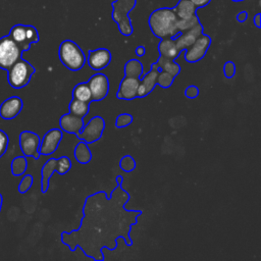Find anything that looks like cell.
Instances as JSON below:
<instances>
[{
	"mask_svg": "<svg viewBox=\"0 0 261 261\" xmlns=\"http://www.w3.org/2000/svg\"><path fill=\"white\" fill-rule=\"evenodd\" d=\"M117 186L110 197L104 191L88 196L83 207L84 217L79 229L62 231L61 242L70 251L82 249L86 256L95 261L105 260L103 249L113 251L117 247V239L122 238L127 247L133 245L129 232L138 223L142 210H127L124 205L129 194L122 189V175L116 176Z\"/></svg>",
	"mask_w": 261,
	"mask_h": 261,
	"instance_id": "1",
	"label": "cell"
},
{
	"mask_svg": "<svg viewBox=\"0 0 261 261\" xmlns=\"http://www.w3.org/2000/svg\"><path fill=\"white\" fill-rule=\"evenodd\" d=\"M177 19L173 8L161 7L150 14L148 23L153 35L159 39L175 38L179 34Z\"/></svg>",
	"mask_w": 261,
	"mask_h": 261,
	"instance_id": "2",
	"label": "cell"
},
{
	"mask_svg": "<svg viewBox=\"0 0 261 261\" xmlns=\"http://www.w3.org/2000/svg\"><path fill=\"white\" fill-rule=\"evenodd\" d=\"M58 56L61 63L72 71L82 69L86 63V55L84 51L71 40H64L61 42L58 50Z\"/></svg>",
	"mask_w": 261,
	"mask_h": 261,
	"instance_id": "3",
	"label": "cell"
},
{
	"mask_svg": "<svg viewBox=\"0 0 261 261\" xmlns=\"http://www.w3.org/2000/svg\"><path fill=\"white\" fill-rule=\"evenodd\" d=\"M137 0H115L111 3L112 19L117 23L118 30L123 36H130L134 32L128 13L135 8Z\"/></svg>",
	"mask_w": 261,
	"mask_h": 261,
	"instance_id": "4",
	"label": "cell"
},
{
	"mask_svg": "<svg viewBox=\"0 0 261 261\" xmlns=\"http://www.w3.org/2000/svg\"><path fill=\"white\" fill-rule=\"evenodd\" d=\"M6 71L8 84L14 89H21L30 83L36 69L30 62L20 58Z\"/></svg>",
	"mask_w": 261,
	"mask_h": 261,
	"instance_id": "5",
	"label": "cell"
},
{
	"mask_svg": "<svg viewBox=\"0 0 261 261\" xmlns=\"http://www.w3.org/2000/svg\"><path fill=\"white\" fill-rule=\"evenodd\" d=\"M71 168V161L67 156H61L59 158H50L43 165L41 170V191L46 193L49 189V180L54 172L58 174H66Z\"/></svg>",
	"mask_w": 261,
	"mask_h": 261,
	"instance_id": "6",
	"label": "cell"
},
{
	"mask_svg": "<svg viewBox=\"0 0 261 261\" xmlns=\"http://www.w3.org/2000/svg\"><path fill=\"white\" fill-rule=\"evenodd\" d=\"M8 36L24 52L30 50L31 45L39 42V33L37 29L30 24H15L10 29Z\"/></svg>",
	"mask_w": 261,
	"mask_h": 261,
	"instance_id": "7",
	"label": "cell"
},
{
	"mask_svg": "<svg viewBox=\"0 0 261 261\" xmlns=\"http://www.w3.org/2000/svg\"><path fill=\"white\" fill-rule=\"evenodd\" d=\"M23 51L7 35L0 38V68L8 70L22 56Z\"/></svg>",
	"mask_w": 261,
	"mask_h": 261,
	"instance_id": "8",
	"label": "cell"
},
{
	"mask_svg": "<svg viewBox=\"0 0 261 261\" xmlns=\"http://www.w3.org/2000/svg\"><path fill=\"white\" fill-rule=\"evenodd\" d=\"M104 128H105L104 118L101 116H94L89 120L87 124L84 125L81 132L75 134V136L76 138L86 142L87 144H91L101 139Z\"/></svg>",
	"mask_w": 261,
	"mask_h": 261,
	"instance_id": "9",
	"label": "cell"
},
{
	"mask_svg": "<svg viewBox=\"0 0 261 261\" xmlns=\"http://www.w3.org/2000/svg\"><path fill=\"white\" fill-rule=\"evenodd\" d=\"M210 44L211 38L208 35L202 33L190 47L184 50L186 61L190 63L200 61L206 55Z\"/></svg>",
	"mask_w": 261,
	"mask_h": 261,
	"instance_id": "10",
	"label": "cell"
},
{
	"mask_svg": "<svg viewBox=\"0 0 261 261\" xmlns=\"http://www.w3.org/2000/svg\"><path fill=\"white\" fill-rule=\"evenodd\" d=\"M19 148L22 155L25 157H33L34 159H39V146L41 139L40 137L31 130H23L19 134Z\"/></svg>",
	"mask_w": 261,
	"mask_h": 261,
	"instance_id": "11",
	"label": "cell"
},
{
	"mask_svg": "<svg viewBox=\"0 0 261 261\" xmlns=\"http://www.w3.org/2000/svg\"><path fill=\"white\" fill-rule=\"evenodd\" d=\"M87 84L92 94V101H101L108 95L109 80L105 74L96 73L89 79Z\"/></svg>",
	"mask_w": 261,
	"mask_h": 261,
	"instance_id": "12",
	"label": "cell"
},
{
	"mask_svg": "<svg viewBox=\"0 0 261 261\" xmlns=\"http://www.w3.org/2000/svg\"><path fill=\"white\" fill-rule=\"evenodd\" d=\"M61 139H62L61 128L55 127L48 130L40 142V146H39L40 155L48 156L53 154L57 150L61 142Z\"/></svg>",
	"mask_w": 261,
	"mask_h": 261,
	"instance_id": "13",
	"label": "cell"
},
{
	"mask_svg": "<svg viewBox=\"0 0 261 261\" xmlns=\"http://www.w3.org/2000/svg\"><path fill=\"white\" fill-rule=\"evenodd\" d=\"M89 66L94 70H101L109 65L111 61V53L106 48H98L90 50L86 57Z\"/></svg>",
	"mask_w": 261,
	"mask_h": 261,
	"instance_id": "14",
	"label": "cell"
},
{
	"mask_svg": "<svg viewBox=\"0 0 261 261\" xmlns=\"http://www.w3.org/2000/svg\"><path fill=\"white\" fill-rule=\"evenodd\" d=\"M140 79L124 76L119 84L118 91L116 93L117 99L120 100H133L138 97V88Z\"/></svg>",
	"mask_w": 261,
	"mask_h": 261,
	"instance_id": "15",
	"label": "cell"
},
{
	"mask_svg": "<svg viewBox=\"0 0 261 261\" xmlns=\"http://www.w3.org/2000/svg\"><path fill=\"white\" fill-rule=\"evenodd\" d=\"M23 102L18 96H11L0 105V117L3 119H13L22 110Z\"/></svg>",
	"mask_w": 261,
	"mask_h": 261,
	"instance_id": "16",
	"label": "cell"
},
{
	"mask_svg": "<svg viewBox=\"0 0 261 261\" xmlns=\"http://www.w3.org/2000/svg\"><path fill=\"white\" fill-rule=\"evenodd\" d=\"M202 33H203V27H202L201 22H198L193 28L179 33L173 39L175 41V44H176L178 50L184 51L188 47H190Z\"/></svg>",
	"mask_w": 261,
	"mask_h": 261,
	"instance_id": "17",
	"label": "cell"
},
{
	"mask_svg": "<svg viewBox=\"0 0 261 261\" xmlns=\"http://www.w3.org/2000/svg\"><path fill=\"white\" fill-rule=\"evenodd\" d=\"M160 69L157 66L156 63H153L151 65V69L149 72L142 79L140 80L139 88H138V97L143 98L147 95H149L157 85V76L159 73Z\"/></svg>",
	"mask_w": 261,
	"mask_h": 261,
	"instance_id": "18",
	"label": "cell"
},
{
	"mask_svg": "<svg viewBox=\"0 0 261 261\" xmlns=\"http://www.w3.org/2000/svg\"><path fill=\"white\" fill-rule=\"evenodd\" d=\"M59 125L61 130H64L68 134H76L81 132V129L84 127L85 122L84 118L75 116L71 113L63 114L59 119Z\"/></svg>",
	"mask_w": 261,
	"mask_h": 261,
	"instance_id": "19",
	"label": "cell"
},
{
	"mask_svg": "<svg viewBox=\"0 0 261 261\" xmlns=\"http://www.w3.org/2000/svg\"><path fill=\"white\" fill-rule=\"evenodd\" d=\"M158 51L161 57L171 59V60H175V58L181 52L178 50L173 38L161 39L158 45Z\"/></svg>",
	"mask_w": 261,
	"mask_h": 261,
	"instance_id": "20",
	"label": "cell"
},
{
	"mask_svg": "<svg viewBox=\"0 0 261 261\" xmlns=\"http://www.w3.org/2000/svg\"><path fill=\"white\" fill-rule=\"evenodd\" d=\"M196 10L197 7L191 0H179L173 8V11L179 19L191 17L192 15L196 14Z\"/></svg>",
	"mask_w": 261,
	"mask_h": 261,
	"instance_id": "21",
	"label": "cell"
},
{
	"mask_svg": "<svg viewBox=\"0 0 261 261\" xmlns=\"http://www.w3.org/2000/svg\"><path fill=\"white\" fill-rule=\"evenodd\" d=\"M74 158L81 164H87L92 159V152L88 147V144L84 141H80L74 148Z\"/></svg>",
	"mask_w": 261,
	"mask_h": 261,
	"instance_id": "22",
	"label": "cell"
},
{
	"mask_svg": "<svg viewBox=\"0 0 261 261\" xmlns=\"http://www.w3.org/2000/svg\"><path fill=\"white\" fill-rule=\"evenodd\" d=\"M90 110V103L72 98L69 103V113L84 118Z\"/></svg>",
	"mask_w": 261,
	"mask_h": 261,
	"instance_id": "23",
	"label": "cell"
},
{
	"mask_svg": "<svg viewBox=\"0 0 261 261\" xmlns=\"http://www.w3.org/2000/svg\"><path fill=\"white\" fill-rule=\"evenodd\" d=\"M143 64L138 59H129L124 64V74L125 76L141 79L143 75Z\"/></svg>",
	"mask_w": 261,
	"mask_h": 261,
	"instance_id": "24",
	"label": "cell"
},
{
	"mask_svg": "<svg viewBox=\"0 0 261 261\" xmlns=\"http://www.w3.org/2000/svg\"><path fill=\"white\" fill-rule=\"evenodd\" d=\"M155 63L157 64V66L159 67L160 70L167 71V72L171 73L174 77L180 72V66L177 63H175L174 60L159 56L157 62H155Z\"/></svg>",
	"mask_w": 261,
	"mask_h": 261,
	"instance_id": "25",
	"label": "cell"
},
{
	"mask_svg": "<svg viewBox=\"0 0 261 261\" xmlns=\"http://www.w3.org/2000/svg\"><path fill=\"white\" fill-rule=\"evenodd\" d=\"M72 98L85 101L88 103L92 102V94L87 83H80L74 86L72 90Z\"/></svg>",
	"mask_w": 261,
	"mask_h": 261,
	"instance_id": "26",
	"label": "cell"
},
{
	"mask_svg": "<svg viewBox=\"0 0 261 261\" xmlns=\"http://www.w3.org/2000/svg\"><path fill=\"white\" fill-rule=\"evenodd\" d=\"M28 168V160L25 156H17L11 162V173L14 176H19L25 172Z\"/></svg>",
	"mask_w": 261,
	"mask_h": 261,
	"instance_id": "27",
	"label": "cell"
},
{
	"mask_svg": "<svg viewBox=\"0 0 261 261\" xmlns=\"http://www.w3.org/2000/svg\"><path fill=\"white\" fill-rule=\"evenodd\" d=\"M198 22H200L199 20V17L197 14H194L192 15L191 17H188V18H184V19H177V29H178V32L181 33V32H185L191 28H193L194 25H196Z\"/></svg>",
	"mask_w": 261,
	"mask_h": 261,
	"instance_id": "28",
	"label": "cell"
},
{
	"mask_svg": "<svg viewBox=\"0 0 261 261\" xmlns=\"http://www.w3.org/2000/svg\"><path fill=\"white\" fill-rule=\"evenodd\" d=\"M174 81V76L164 70H160L157 76V85H159L161 88H169Z\"/></svg>",
	"mask_w": 261,
	"mask_h": 261,
	"instance_id": "29",
	"label": "cell"
},
{
	"mask_svg": "<svg viewBox=\"0 0 261 261\" xmlns=\"http://www.w3.org/2000/svg\"><path fill=\"white\" fill-rule=\"evenodd\" d=\"M119 167L125 172H130L136 168V161L130 155H125L120 159Z\"/></svg>",
	"mask_w": 261,
	"mask_h": 261,
	"instance_id": "30",
	"label": "cell"
},
{
	"mask_svg": "<svg viewBox=\"0 0 261 261\" xmlns=\"http://www.w3.org/2000/svg\"><path fill=\"white\" fill-rule=\"evenodd\" d=\"M33 181H34V178L31 174H25L22 179L20 180L19 185H18V192L20 194H24L27 193L33 186Z\"/></svg>",
	"mask_w": 261,
	"mask_h": 261,
	"instance_id": "31",
	"label": "cell"
},
{
	"mask_svg": "<svg viewBox=\"0 0 261 261\" xmlns=\"http://www.w3.org/2000/svg\"><path fill=\"white\" fill-rule=\"evenodd\" d=\"M132 122H133V116L128 113H122L116 117L115 126L116 127H125V126L129 125Z\"/></svg>",
	"mask_w": 261,
	"mask_h": 261,
	"instance_id": "32",
	"label": "cell"
},
{
	"mask_svg": "<svg viewBox=\"0 0 261 261\" xmlns=\"http://www.w3.org/2000/svg\"><path fill=\"white\" fill-rule=\"evenodd\" d=\"M8 143H9V138L7 134L0 129V158L6 153L7 148H8Z\"/></svg>",
	"mask_w": 261,
	"mask_h": 261,
	"instance_id": "33",
	"label": "cell"
},
{
	"mask_svg": "<svg viewBox=\"0 0 261 261\" xmlns=\"http://www.w3.org/2000/svg\"><path fill=\"white\" fill-rule=\"evenodd\" d=\"M223 72L227 79H231L236 73V65L232 61H226L223 65Z\"/></svg>",
	"mask_w": 261,
	"mask_h": 261,
	"instance_id": "34",
	"label": "cell"
},
{
	"mask_svg": "<svg viewBox=\"0 0 261 261\" xmlns=\"http://www.w3.org/2000/svg\"><path fill=\"white\" fill-rule=\"evenodd\" d=\"M198 95H199V88L195 85H191V86L187 87L185 90V96L187 98L194 99V98L198 97Z\"/></svg>",
	"mask_w": 261,
	"mask_h": 261,
	"instance_id": "35",
	"label": "cell"
},
{
	"mask_svg": "<svg viewBox=\"0 0 261 261\" xmlns=\"http://www.w3.org/2000/svg\"><path fill=\"white\" fill-rule=\"evenodd\" d=\"M191 1L194 3V5L197 8H200V7H204V6L208 5L211 0H191Z\"/></svg>",
	"mask_w": 261,
	"mask_h": 261,
	"instance_id": "36",
	"label": "cell"
},
{
	"mask_svg": "<svg viewBox=\"0 0 261 261\" xmlns=\"http://www.w3.org/2000/svg\"><path fill=\"white\" fill-rule=\"evenodd\" d=\"M248 18V12L247 11H241L238 15H237V19L239 22H244L246 21Z\"/></svg>",
	"mask_w": 261,
	"mask_h": 261,
	"instance_id": "37",
	"label": "cell"
},
{
	"mask_svg": "<svg viewBox=\"0 0 261 261\" xmlns=\"http://www.w3.org/2000/svg\"><path fill=\"white\" fill-rule=\"evenodd\" d=\"M146 53V49L144 46H138L136 48V55L137 56H144Z\"/></svg>",
	"mask_w": 261,
	"mask_h": 261,
	"instance_id": "38",
	"label": "cell"
},
{
	"mask_svg": "<svg viewBox=\"0 0 261 261\" xmlns=\"http://www.w3.org/2000/svg\"><path fill=\"white\" fill-rule=\"evenodd\" d=\"M254 24H255L257 28H261V14H260V13H257V14L254 16Z\"/></svg>",
	"mask_w": 261,
	"mask_h": 261,
	"instance_id": "39",
	"label": "cell"
},
{
	"mask_svg": "<svg viewBox=\"0 0 261 261\" xmlns=\"http://www.w3.org/2000/svg\"><path fill=\"white\" fill-rule=\"evenodd\" d=\"M231 1H233V2H240V1H244V0H231Z\"/></svg>",
	"mask_w": 261,
	"mask_h": 261,
	"instance_id": "40",
	"label": "cell"
}]
</instances>
